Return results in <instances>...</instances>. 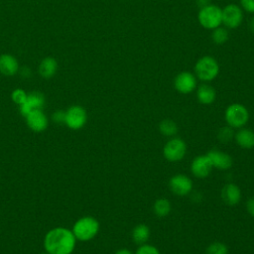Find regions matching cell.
Here are the masks:
<instances>
[{
	"instance_id": "cell-33",
	"label": "cell",
	"mask_w": 254,
	"mask_h": 254,
	"mask_svg": "<svg viewBox=\"0 0 254 254\" xmlns=\"http://www.w3.org/2000/svg\"><path fill=\"white\" fill-rule=\"evenodd\" d=\"M249 29L252 33H254V16L251 18V20L249 21Z\"/></svg>"
},
{
	"instance_id": "cell-34",
	"label": "cell",
	"mask_w": 254,
	"mask_h": 254,
	"mask_svg": "<svg viewBox=\"0 0 254 254\" xmlns=\"http://www.w3.org/2000/svg\"><path fill=\"white\" fill-rule=\"evenodd\" d=\"M41 254H49V253H41Z\"/></svg>"
},
{
	"instance_id": "cell-4",
	"label": "cell",
	"mask_w": 254,
	"mask_h": 254,
	"mask_svg": "<svg viewBox=\"0 0 254 254\" xmlns=\"http://www.w3.org/2000/svg\"><path fill=\"white\" fill-rule=\"evenodd\" d=\"M225 121L232 128L243 127L248 119L249 113L247 108L240 103H232L225 110Z\"/></svg>"
},
{
	"instance_id": "cell-7",
	"label": "cell",
	"mask_w": 254,
	"mask_h": 254,
	"mask_svg": "<svg viewBox=\"0 0 254 254\" xmlns=\"http://www.w3.org/2000/svg\"><path fill=\"white\" fill-rule=\"evenodd\" d=\"M187 152V144L181 138H173L169 140L164 148L163 155L170 162L181 161Z\"/></svg>"
},
{
	"instance_id": "cell-30",
	"label": "cell",
	"mask_w": 254,
	"mask_h": 254,
	"mask_svg": "<svg viewBox=\"0 0 254 254\" xmlns=\"http://www.w3.org/2000/svg\"><path fill=\"white\" fill-rule=\"evenodd\" d=\"M246 208H247V211L254 217V197H251L250 199L247 200Z\"/></svg>"
},
{
	"instance_id": "cell-18",
	"label": "cell",
	"mask_w": 254,
	"mask_h": 254,
	"mask_svg": "<svg viewBox=\"0 0 254 254\" xmlns=\"http://www.w3.org/2000/svg\"><path fill=\"white\" fill-rule=\"evenodd\" d=\"M58 69V62L51 57L45 58L39 65V73L44 78H51L55 75Z\"/></svg>"
},
{
	"instance_id": "cell-31",
	"label": "cell",
	"mask_w": 254,
	"mask_h": 254,
	"mask_svg": "<svg viewBox=\"0 0 254 254\" xmlns=\"http://www.w3.org/2000/svg\"><path fill=\"white\" fill-rule=\"evenodd\" d=\"M194 1H195L196 6L199 9H201V8H203V7H205V6L210 4V0H194Z\"/></svg>"
},
{
	"instance_id": "cell-5",
	"label": "cell",
	"mask_w": 254,
	"mask_h": 254,
	"mask_svg": "<svg viewBox=\"0 0 254 254\" xmlns=\"http://www.w3.org/2000/svg\"><path fill=\"white\" fill-rule=\"evenodd\" d=\"M199 24L205 29H215L219 27L222 23L221 19V9L215 5L209 4L201 9H199L198 15Z\"/></svg>"
},
{
	"instance_id": "cell-19",
	"label": "cell",
	"mask_w": 254,
	"mask_h": 254,
	"mask_svg": "<svg viewBox=\"0 0 254 254\" xmlns=\"http://www.w3.org/2000/svg\"><path fill=\"white\" fill-rule=\"evenodd\" d=\"M196 97L201 104L207 105L211 104L215 100L216 93L212 86L208 84H201L196 90Z\"/></svg>"
},
{
	"instance_id": "cell-13",
	"label": "cell",
	"mask_w": 254,
	"mask_h": 254,
	"mask_svg": "<svg viewBox=\"0 0 254 254\" xmlns=\"http://www.w3.org/2000/svg\"><path fill=\"white\" fill-rule=\"evenodd\" d=\"M45 104V97L43 93L39 91H33L28 94L26 101L20 105V112L23 116H26L29 112L35 109H42Z\"/></svg>"
},
{
	"instance_id": "cell-29",
	"label": "cell",
	"mask_w": 254,
	"mask_h": 254,
	"mask_svg": "<svg viewBox=\"0 0 254 254\" xmlns=\"http://www.w3.org/2000/svg\"><path fill=\"white\" fill-rule=\"evenodd\" d=\"M65 112V111H64ZM64 112L62 110L56 111L53 114V120L57 123H64Z\"/></svg>"
},
{
	"instance_id": "cell-8",
	"label": "cell",
	"mask_w": 254,
	"mask_h": 254,
	"mask_svg": "<svg viewBox=\"0 0 254 254\" xmlns=\"http://www.w3.org/2000/svg\"><path fill=\"white\" fill-rule=\"evenodd\" d=\"M221 19L225 27L235 29L243 20L242 9L235 4H228L221 9Z\"/></svg>"
},
{
	"instance_id": "cell-6",
	"label": "cell",
	"mask_w": 254,
	"mask_h": 254,
	"mask_svg": "<svg viewBox=\"0 0 254 254\" xmlns=\"http://www.w3.org/2000/svg\"><path fill=\"white\" fill-rule=\"evenodd\" d=\"M86 120V111L79 105H72L64 112V124L72 130L82 128L85 125Z\"/></svg>"
},
{
	"instance_id": "cell-28",
	"label": "cell",
	"mask_w": 254,
	"mask_h": 254,
	"mask_svg": "<svg viewBox=\"0 0 254 254\" xmlns=\"http://www.w3.org/2000/svg\"><path fill=\"white\" fill-rule=\"evenodd\" d=\"M242 9L249 13H254V0H240Z\"/></svg>"
},
{
	"instance_id": "cell-12",
	"label": "cell",
	"mask_w": 254,
	"mask_h": 254,
	"mask_svg": "<svg viewBox=\"0 0 254 254\" xmlns=\"http://www.w3.org/2000/svg\"><path fill=\"white\" fill-rule=\"evenodd\" d=\"M28 127L34 132H42L48 127V118L42 109H35L26 116Z\"/></svg>"
},
{
	"instance_id": "cell-2",
	"label": "cell",
	"mask_w": 254,
	"mask_h": 254,
	"mask_svg": "<svg viewBox=\"0 0 254 254\" xmlns=\"http://www.w3.org/2000/svg\"><path fill=\"white\" fill-rule=\"evenodd\" d=\"M99 230L98 221L92 216L79 218L72 227V233L80 241H87L95 237Z\"/></svg>"
},
{
	"instance_id": "cell-11",
	"label": "cell",
	"mask_w": 254,
	"mask_h": 254,
	"mask_svg": "<svg viewBox=\"0 0 254 254\" xmlns=\"http://www.w3.org/2000/svg\"><path fill=\"white\" fill-rule=\"evenodd\" d=\"M212 168V164L207 155H200L195 157L190 165V171L192 175L198 179L206 178L211 173Z\"/></svg>"
},
{
	"instance_id": "cell-15",
	"label": "cell",
	"mask_w": 254,
	"mask_h": 254,
	"mask_svg": "<svg viewBox=\"0 0 254 254\" xmlns=\"http://www.w3.org/2000/svg\"><path fill=\"white\" fill-rule=\"evenodd\" d=\"M19 70V64L16 58L10 54L0 56V72L7 76L16 74Z\"/></svg>"
},
{
	"instance_id": "cell-27",
	"label": "cell",
	"mask_w": 254,
	"mask_h": 254,
	"mask_svg": "<svg viewBox=\"0 0 254 254\" xmlns=\"http://www.w3.org/2000/svg\"><path fill=\"white\" fill-rule=\"evenodd\" d=\"M135 254H160V252L153 245L143 244V245H140V247L137 249Z\"/></svg>"
},
{
	"instance_id": "cell-16",
	"label": "cell",
	"mask_w": 254,
	"mask_h": 254,
	"mask_svg": "<svg viewBox=\"0 0 254 254\" xmlns=\"http://www.w3.org/2000/svg\"><path fill=\"white\" fill-rule=\"evenodd\" d=\"M221 198L228 205H236L241 199V190L235 184H227L221 190Z\"/></svg>"
},
{
	"instance_id": "cell-23",
	"label": "cell",
	"mask_w": 254,
	"mask_h": 254,
	"mask_svg": "<svg viewBox=\"0 0 254 254\" xmlns=\"http://www.w3.org/2000/svg\"><path fill=\"white\" fill-rule=\"evenodd\" d=\"M211 39L214 44L222 45L228 40V32L225 28L217 27V28L213 29V31H212Z\"/></svg>"
},
{
	"instance_id": "cell-25",
	"label": "cell",
	"mask_w": 254,
	"mask_h": 254,
	"mask_svg": "<svg viewBox=\"0 0 254 254\" xmlns=\"http://www.w3.org/2000/svg\"><path fill=\"white\" fill-rule=\"evenodd\" d=\"M206 254H228V248L224 243L215 241L208 245L206 248Z\"/></svg>"
},
{
	"instance_id": "cell-1",
	"label": "cell",
	"mask_w": 254,
	"mask_h": 254,
	"mask_svg": "<svg viewBox=\"0 0 254 254\" xmlns=\"http://www.w3.org/2000/svg\"><path fill=\"white\" fill-rule=\"evenodd\" d=\"M75 240L71 230L57 227L46 234L44 247L49 254H71L75 247Z\"/></svg>"
},
{
	"instance_id": "cell-32",
	"label": "cell",
	"mask_w": 254,
	"mask_h": 254,
	"mask_svg": "<svg viewBox=\"0 0 254 254\" xmlns=\"http://www.w3.org/2000/svg\"><path fill=\"white\" fill-rule=\"evenodd\" d=\"M115 254H133L130 250L126 249V248H122V249H119L115 252Z\"/></svg>"
},
{
	"instance_id": "cell-26",
	"label": "cell",
	"mask_w": 254,
	"mask_h": 254,
	"mask_svg": "<svg viewBox=\"0 0 254 254\" xmlns=\"http://www.w3.org/2000/svg\"><path fill=\"white\" fill-rule=\"evenodd\" d=\"M27 96H28V94H27L26 91H25L24 89H22V88H16V89H14L13 92H12V94H11V98H12L13 102L16 103V104H18L19 106L22 105V104L26 101Z\"/></svg>"
},
{
	"instance_id": "cell-17",
	"label": "cell",
	"mask_w": 254,
	"mask_h": 254,
	"mask_svg": "<svg viewBox=\"0 0 254 254\" xmlns=\"http://www.w3.org/2000/svg\"><path fill=\"white\" fill-rule=\"evenodd\" d=\"M236 143L243 149H251L254 147V132L250 129L242 128L235 134Z\"/></svg>"
},
{
	"instance_id": "cell-24",
	"label": "cell",
	"mask_w": 254,
	"mask_h": 254,
	"mask_svg": "<svg viewBox=\"0 0 254 254\" xmlns=\"http://www.w3.org/2000/svg\"><path fill=\"white\" fill-rule=\"evenodd\" d=\"M235 134L233 132V129L232 127L230 126H225V127H221L219 130H218V133H217V138L220 142L222 143H228L230 142L233 138H234Z\"/></svg>"
},
{
	"instance_id": "cell-21",
	"label": "cell",
	"mask_w": 254,
	"mask_h": 254,
	"mask_svg": "<svg viewBox=\"0 0 254 254\" xmlns=\"http://www.w3.org/2000/svg\"><path fill=\"white\" fill-rule=\"evenodd\" d=\"M171 208H172V206H171L170 200L167 198H164V197L157 199L153 205L154 213L159 217L167 216L170 213Z\"/></svg>"
},
{
	"instance_id": "cell-3",
	"label": "cell",
	"mask_w": 254,
	"mask_h": 254,
	"mask_svg": "<svg viewBox=\"0 0 254 254\" xmlns=\"http://www.w3.org/2000/svg\"><path fill=\"white\" fill-rule=\"evenodd\" d=\"M219 72L218 63L210 56L201 57L194 64V73L202 81L214 79Z\"/></svg>"
},
{
	"instance_id": "cell-14",
	"label": "cell",
	"mask_w": 254,
	"mask_h": 254,
	"mask_svg": "<svg viewBox=\"0 0 254 254\" xmlns=\"http://www.w3.org/2000/svg\"><path fill=\"white\" fill-rule=\"evenodd\" d=\"M206 155L214 168L219 170H228L232 166V158L225 152L219 150H210Z\"/></svg>"
},
{
	"instance_id": "cell-35",
	"label": "cell",
	"mask_w": 254,
	"mask_h": 254,
	"mask_svg": "<svg viewBox=\"0 0 254 254\" xmlns=\"http://www.w3.org/2000/svg\"><path fill=\"white\" fill-rule=\"evenodd\" d=\"M182 254H185V253H182Z\"/></svg>"
},
{
	"instance_id": "cell-10",
	"label": "cell",
	"mask_w": 254,
	"mask_h": 254,
	"mask_svg": "<svg viewBox=\"0 0 254 254\" xmlns=\"http://www.w3.org/2000/svg\"><path fill=\"white\" fill-rule=\"evenodd\" d=\"M174 85L179 92L188 94L194 90L196 86V78L191 72L182 71L175 77Z\"/></svg>"
},
{
	"instance_id": "cell-22",
	"label": "cell",
	"mask_w": 254,
	"mask_h": 254,
	"mask_svg": "<svg viewBox=\"0 0 254 254\" xmlns=\"http://www.w3.org/2000/svg\"><path fill=\"white\" fill-rule=\"evenodd\" d=\"M159 130L165 136H174L178 133V126L175 121L171 119H165L160 122Z\"/></svg>"
},
{
	"instance_id": "cell-9",
	"label": "cell",
	"mask_w": 254,
	"mask_h": 254,
	"mask_svg": "<svg viewBox=\"0 0 254 254\" xmlns=\"http://www.w3.org/2000/svg\"><path fill=\"white\" fill-rule=\"evenodd\" d=\"M169 187L175 194L184 196L190 192L192 189V182L186 175L178 174L170 179Z\"/></svg>"
},
{
	"instance_id": "cell-20",
	"label": "cell",
	"mask_w": 254,
	"mask_h": 254,
	"mask_svg": "<svg viewBox=\"0 0 254 254\" xmlns=\"http://www.w3.org/2000/svg\"><path fill=\"white\" fill-rule=\"evenodd\" d=\"M150 237V229L146 224H138L132 230V238L138 245L146 244Z\"/></svg>"
}]
</instances>
